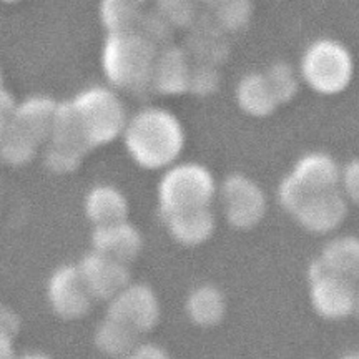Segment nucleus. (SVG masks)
Here are the masks:
<instances>
[{"label": "nucleus", "instance_id": "nucleus-34", "mask_svg": "<svg viewBox=\"0 0 359 359\" xmlns=\"http://www.w3.org/2000/svg\"><path fill=\"white\" fill-rule=\"evenodd\" d=\"M17 331H19V318H17V314L8 311V309H4L2 311V334H7L12 338L13 334H17Z\"/></svg>", "mask_w": 359, "mask_h": 359}, {"label": "nucleus", "instance_id": "nucleus-11", "mask_svg": "<svg viewBox=\"0 0 359 359\" xmlns=\"http://www.w3.org/2000/svg\"><path fill=\"white\" fill-rule=\"evenodd\" d=\"M85 285L93 299L111 302L116 294L130 285V271L127 264L114 258L92 251L79 264Z\"/></svg>", "mask_w": 359, "mask_h": 359}, {"label": "nucleus", "instance_id": "nucleus-14", "mask_svg": "<svg viewBox=\"0 0 359 359\" xmlns=\"http://www.w3.org/2000/svg\"><path fill=\"white\" fill-rule=\"evenodd\" d=\"M93 251L128 264L138 257L142 250V236L128 222H120L107 226H97L92 235Z\"/></svg>", "mask_w": 359, "mask_h": 359}, {"label": "nucleus", "instance_id": "nucleus-27", "mask_svg": "<svg viewBox=\"0 0 359 359\" xmlns=\"http://www.w3.org/2000/svg\"><path fill=\"white\" fill-rule=\"evenodd\" d=\"M83 160V154L70 150V148L58 147L50 143L47 154H45V163L55 173H70L80 167Z\"/></svg>", "mask_w": 359, "mask_h": 359}, {"label": "nucleus", "instance_id": "nucleus-10", "mask_svg": "<svg viewBox=\"0 0 359 359\" xmlns=\"http://www.w3.org/2000/svg\"><path fill=\"white\" fill-rule=\"evenodd\" d=\"M93 296L79 266H62L48 281V302L64 320H77L88 313Z\"/></svg>", "mask_w": 359, "mask_h": 359}, {"label": "nucleus", "instance_id": "nucleus-9", "mask_svg": "<svg viewBox=\"0 0 359 359\" xmlns=\"http://www.w3.org/2000/svg\"><path fill=\"white\" fill-rule=\"evenodd\" d=\"M160 313V303L154 290L147 285H128L110 302L107 318L122 323L142 334L156 326Z\"/></svg>", "mask_w": 359, "mask_h": 359}, {"label": "nucleus", "instance_id": "nucleus-25", "mask_svg": "<svg viewBox=\"0 0 359 359\" xmlns=\"http://www.w3.org/2000/svg\"><path fill=\"white\" fill-rule=\"evenodd\" d=\"M264 77L275 93L278 103L290 102L298 93V77H296L293 67L286 62H276V64L269 65V69L264 72Z\"/></svg>", "mask_w": 359, "mask_h": 359}, {"label": "nucleus", "instance_id": "nucleus-33", "mask_svg": "<svg viewBox=\"0 0 359 359\" xmlns=\"http://www.w3.org/2000/svg\"><path fill=\"white\" fill-rule=\"evenodd\" d=\"M19 109L15 100H13L12 93L8 90H2V125L8 123L15 116V111Z\"/></svg>", "mask_w": 359, "mask_h": 359}, {"label": "nucleus", "instance_id": "nucleus-37", "mask_svg": "<svg viewBox=\"0 0 359 359\" xmlns=\"http://www.w3.org/2000/svg\"><path fill=\"white\" fill-rule=\"evenodd\" d=\"M343 359H359V351H354V353H349L344 356Z\"/></svg>", "mask_w": 359, "mask_h": 359}, {"label": "nucleus", "instance_id": "nucleus-20", "mask_svg": "<svg viewBox=\"0 0 359 359\" xmlns=\"http://www.w3.org/2000/svg\"><path fill=\"white\" fill-rule=\"evenodd\" d=\"M187 313L198 326H215L224 318L226 302L218 288L205 285L196 288L187 302Z\"/></svg>", "mask_w": 359, "mask_h": 359}, {"label": "nucleus", "instance_id": "nucleus-23", "mask_svg": "<svg viewBox=\"0 0 359 359\" xmlns=\"http://www.w3.org/2000/svg\"><path fill=\"white\" fill-rule=\"evenodd\" d=\"M100 17L110 34L137 32L142 24L143 13L138 2L130 0H107L100 6Z\"/></svg>", "mask_w": 359, "mask_h": 359}, {"label": "nucleus", "instance_id": "nucleus-32", "mask_svg": "<svg viewBox=\"0 0 359 359\" xmlns=\"http://www.w3.org/2000/svg\"><path fill=\"white\" fill-rule=\"evenodd\" d=\"M125 359H170L165 349L155 344H142L137 346Z\"/></svg>", "mask_w": 359, "mask_h": 359}, {"label": "nucleus", "instance_id": "nucleus-17", "mask_svg": "<svg viewBox=\"0 0 359 359\" xmlns=\"http://www.w3.org/2000/svg\"><path fill=\"white\" fill-rule=\"evenodd\" d=\"M85 213L95 228L127 222L128 201L114 187H95L85 200Z\"/></svg>", "mask_w": 359, "mask_h": 359}, {"label": "nucleus", "instance_id": "nucleus-28", "mask_svg": "<svg viewBox=\"0 0 359 359\" xmlns=\"http://www.w3.org/2000/svg\"><path fill=\"white\" fill-rule=\"evenodd\" d=\"M219 87V75L213 65L200 64L193 67L190 92L196 97H208Z\"/></svg>", "mask_w": 359, "mask_h": 359}, {"label": "nucleus", "instance_id": "nucleus-16", "mask_svg": "<svg viewBox=\"0 0 359 359\" xmlns=\"http://www.w3.org/2000/svg\"><path fill=\"white\" fill-rule=\"evenodd\" d=\"M316 262L330 275L356 283L359 280V238H336L325 246Z\"/></svg>", "mask_w": 359, "mask_h": 359}, {"label": "nucleus", "instance_id": "nucleus-38", "mask_svg": "<svg viewBox=\"0 0 359 359\" xmlns=\"http://www.w3.org/2000/svg\"><path fill=\"white\" fill-rule=\"evenodd\" d=\"M354 311L359 313V291L356 293V309H354Z\"/></svg>", "mask_w": 359, "mask_h": 359}, {"label": "nucleus", "instance_id": "nucleus-6", "mask_svg": "<svg viewBox=\"0 0 359 359\" xmlns=\"http://www.w3.org/2000/svg\"><path fill=\"white\" fill-rule=\"evenodd\" d=\"M339 180L341 168L333 156L314 151L299 158L293 172L283 180L278 190V198L283 208L294 215L309 196L336 190Z\"/></svg>", "mask_w": 359, "mask_h": 359}, {"label": "nucleus", "instance_id": "nucleus-13", "mask_svg": "<svg viewBox=\"0 0 359 359\" xmlns=\"http://www.w3.org/2000/svg\"><path fill=\"white\" fill-rule=\"evenodd\" d=\"M193 67L188 53L180 47H165L156 57L151 87L163 95L190 92Z\"/></svg>", "mask_w": 359, "mask_h": 359}, {"label": "nucleus", "instance_id": "nucleus-8", "mask_svg": "<svg viewBox=\"0 0 359 359\" xmlns=\"http://www.w3.org/2000/svg\"><path fill=\"white\" fill-rule=\"evenodd\" d=\"M311 281V303L320 316L326 320H343L356 309L354 283L330 275L314 262L309 268Z\"/></svg>", "mask_w": 359, "mask_h": 359}, {"label": "nucleus", "instance_id": "nucleus-22", "mask_svg": "<svg viewBox=\"0 0 359 359\" xmlns=\"http://www.w3.org/2000/svg\"><path fill=\"white\" fill-rule=\"evenodd\" d=\"M50 140L53 145L70 148V150H75L83 155L90 150L87 142H85L82 128H80V122L72 100L58 103Z\"/></svg>", "mask_w": 359, "mask_h": 359}, {"label": "nucleus", "instance_id": "nucleus-7", "mask_svg": "<svg viewBox=\"0 0 359 359\" xmlns=\"http://www.w3.org/2000/svg\"><path fill=\"white\" fill-rule=\"evenodd\" d=\"M224 217L236 230L257 226L266 215V196L253 180L245 175H230L219 188Z\"/></svg>", "mask_w": 359, "mask_h": 359}, {"label": "nucleus", "instance_id": "nucleus-36", "mask_svg": "<svg viewBox=\"0 0 359 359\" xmlns=\"http://www.w3.org/2000/svg\"><path fill=\"white\" fill-rule=\"evenodd\" d=\"M20 359H50V358L43 356V354H27V356L20 358Z\"/></svg>", "mask_w": 359, "mask_h": 359}, {"label": "nucleus", "instance_id": "nucleus-30", "mask_svg": "<svg viewBox=\"0 0 359 359\" xmlns=\"http://www.w3.org/2000/svg\"><path fill=\"white\" fill-rule=\"evenodd\" d=\"M158 13L170 25H188L195 17V8L188 2H161L158 4Z\"/></svg>", "mask_w": 359, "mask_h": 359}, {"label": "nucleus", "instance_id": "nucleus-21", "mask_svg": "<svg viewBox=\"0 0 359 359\" xmlns=\"http://www.w3.org/2000/svg\"><path fill=\"white\" fill-rule=\"evenodd\" d=\"M138 334L132 327L122 323L107 318L98 326L95 333V343L102 353L114 358H127L138 346Z\"/></svg>", "mask_w": 359, "mask_h": 359}, {"label": "nucleus", "instance_id": "nucleus-15", "mask_svg": "<svg viewBox=\"0 0 359 359\" xmlns=\"http://www.w3.org/2000/svg\"><path fill=\"white\" fill-rule=\"evenodd\" d=\"M58 103L48 97H30L19 105L12 122L20 127L35 142L42 143L52 138Z\"/></svg>", "mask_w": 359, "mask_h": 359}, {"label": "nucleus", "instance_id": "nucleus-4", "mask_svg": "<svg viewBox=\"0 0 359 359\" xmlns=\"http://www.w3.org/2000/svg\"><path fill=\"white\" fill-rule=\"evenodd\" d=\"M72 103L90 150L114 142L127 128L123 103L109 88H87Z\"/></svg>", "mask_w": 359, "mask_h": 359}, {"label": "nucleus", "instance_id": "nucleus-3", "mask_svg": "<svg viewBox=\"0 0 359 359\" xmlns=\"http://www.w3.org/2000/svg\"><path fill=\"white\" fill-rule=\"evenodd\" d=\"M217 195L212 172L198 163H180L170 168L158 185V203L163 218L210 208Z\"/></svg>", "mask_w": 359, "mask_h": 359}, {"label": "nucleus", "instance_id": "nucleus-12", "mask_svg": "<svg viewBox=\"0 0 359 359\" xmlns=\"http://www.w3.org/2000/svg\"><path fill=\"white\" fill-rule=\"evenodd\" d=\"M348 201L338 188L309 196L293 217L311 233H330L344 222Z\"/></svg>", "mask_w": 359, "mask_h": 359}, {"label": "nucleus", "instance_id": "nucleus-5", "mask_svg": "<svg viewBox=\"0 0 359 359\" xmlns=\"http://www.w3.org/2000/svg\"><path fill=\"white\" fill-rule=\"evenodd\" d=\"M354 64L343 43L331 39L313 42L302 58V75L321 95H336L351 83Z\"/></svg>", "mask_w": 359, "mask_h": 359}, {"label": "nucleus", "instance_id": "nucleus-2", "mask_svg": "<svg viewBox=\"0 0 359 359\" xmlns=\"http://www.w3.org/2000/svg\"><path fill=\"white\" fill-rule=\"evenodd\" d=\"M158 50L140 32L110 34L102 52L103 74L118 88L142 92L151 85Z\"/></svg>", "mask_w": 359, "mask_h": 359}, {"label": "nucleus", "instance_id": "nucleus-26", "mask_svg": "<svg viewBox=\"0 0 359 359\" xmlns=\"http://www.w3.org/2000/svg\"><path fill=\"white\" fill-rule=\"evenodd\" d=\"M251 8L253 7L250 2H223L215 8V17H217L219 27L235 32L248 24Z\"/></svg>", "mask_w": 359, "mask_h": 359}, {"label": "nucleus", "instance_id": "nucleus-18", "mask_svg": "<svg viewBox=\"0 0 359 359\" xmlns=\"http://www.w3.org/2000/svg\"><path fill=\"white\" fill-rule=\"evenodd\" d=\"M168 231L178 243L198 246L208 241L215 233V217L210 208L191 210L165 218Z\"/></svg>", "mask_w": 359, "mask_h": 359}, {"label": "nucleus", "instance_id": "nucleus-31", "mask_svg": "<svg viewBox=\"0 0 359 359\" xmlns=\"http://www.w3.org/2000/svg\"><path fill=\"white\" fill-rule=\"evenodd\" d=\"M339 185L343 187L344 198L359 205V160H353L341 170Z\"/></svg>", "mask_w": 359, "mask_h": 359}, {"label": "nucleus", "instance_id": "nucleus-24", "mask_svg": "<svg viewBox=\"0 0 359 359\" xmlns=\"http://www.w3.org/2000/svg\"><path fill=\"white\" fill-rule=\"evenodd\" d=\"M39 143L15 123L2 125V158L8 165H25L37 154Z\"/></svg>", "mask_w": 359, "mask_h": 359}, {"label": "nucleus", "instance_id": "nucleus-19", "mask_svg": "<svg viewBox=\"0 0 359 359\" xmlns=\"http://www.w3.org/2000/svg\"><path fill=\"white\" fill-rule=\"evenodd\" d=\"M236 102L240 109L253 116L271 115L280 105L264 74H250L236 87Z\"/></svg>", "mask_w": 359, "mask_h": 359}, {"label": "nucleus", "instance_id": "nucleus-29", "mask_svg": "<svg viewBox=\"0 0 359 359\" xmlns=\"http://www.w3.org/2000/svg\"><path fill=\"white\" fill-rule=\"evenodd\" d=\"M138 32L150 40L151 43L158 45L160 42L165 43L170 37V24L158 12L150 13V15H143L142 24L138 27Z\"/></svg>", "mask_w": 359, "mask_h": 359}, {"label": "nucleus", "instance_id": "nucleus-1", "mask_svg": "<svg viewBox=\"0 0 359 359\" xmlns=\"http://www.w3.org/2000/svg\"><path fill=\"white\" fill-rule=\"evenodd\" d=\"M123 133L128 154L148 170L172 165L185 147V132L180 120L168 110L156 107L138 111Z\"/></svg>", "mask_w": 359, "mask_h": 359}, {"label": "nucleus", "instance_id": "nucleus-35", "mask_svg": "<svg viewBox=\"0 0 359 359\" xmlns=\"http://www.w3.org/2000/svg\"><path fill=\"white\" fill-rule=\"evenodd\" d=\"M2 359H15L12 349V338L7 334H2Z\"/></svg>", "mask_w": 359, "mask_h": 359}]
</instances>
